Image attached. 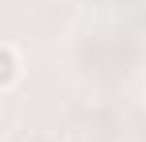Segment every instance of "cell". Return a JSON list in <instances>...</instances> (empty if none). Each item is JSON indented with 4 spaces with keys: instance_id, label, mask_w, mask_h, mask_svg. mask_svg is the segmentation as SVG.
Listing matches in <instances>:
<instances>
[{
    "instance_id": "1",
    "label": "cell",
    "mask_w": 146,
    "mask_h": 142,
    "mask_svg": "<svg viewBox=\"0 0 146 142\" xmlns=\"http://www.w3.org/2000/svg\"><path fill=\"white\" fill-rule=\"evenodd\" d=\"M16 83H20V55L8 44H0V91L16 87Z\"/></svg>"
}]
</instances>
